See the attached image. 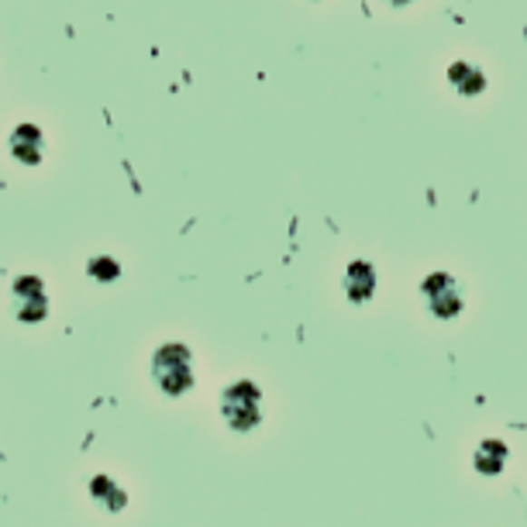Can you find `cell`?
<instances>
[{"label":"cell","mask_w":527,"mask_h":527,"mask_svg":"<svg viewBox=\"0 0 527 527\" xmlns=\"http://www.w3.org/2000/svg\"><path fill=\"white\" fill-rule=\"evenodd\" d=\"M152 376L155 386L166 396H183L193 390V356L187 345H180V341L159 345L152 356Z\"/></svg>","instance_id":"cell-1"},{"label":"cell","mask_w":527,"mask_h":527,"mask_svg":"<svg viewBox=\"0 0 527 527\" xmlns=\"http://www.w3.org/2000/svg\"><path fill=\"white\" fill-rule=\"evenodd\" d=\"M221 417L235 434H249L262 425V390L252 379H239L221 393Z\"/></svg>","instance_id":"cell-2"},{"label":"cell","mask_w":527,"mask_h":527,"mask_svg":"<svg viewBox=\"0 0 527 527\" xmlns=\"http://www.w3.org/2000/svg\"><path fill=\"white\" fill-rule=\"evenodd\" d=\"M11 304H15V317L21 324H42L49 317V297H45V283L38 276H17L11 283Z\"/></svg>","instance_id":"cell-3"},{"label":"cell","mask_w":527,"mask_h":527,"mask_svg":"<svg viewBox=\"0 0 527 527\" xmlns=\"http://www.w3.org/2000/svg\"><path fill=\"white\" fill-rule=\"evenodd\" d=\"M421 293H425L427 307L438 321H452L462 314V289L448 272H431L421 283Z\"/></svg>","instance_id":"cell-4"},{"label":"cell","mask_w":527,"mask_h":527,"mask_svg":"<svg viewBox=\"0 0 527 527\" xmlns=\"http://www.w3.org/2000/svg\"><path fill=\"white\" fill-rule=\"evenodd\" d=\"M345 293H348V300L352 304H366V300H373L376 293V269L373 262H352L348 269H345Z\"/></svg>","instance_id":"cell-5"},{"label":"cell","mask_w":527,"mask_h":527,"mask_svg":"<svg viewBox=\"0 0 527 527\" xmlns=\"http://www.w3.org/2000/svg\"><path fill=\"white\" fill-rule=\"evenodd\" d=\"M11 155L21 166H38L42 162V132L34 124H17L11 132Z\"/></svg>","instance_id":"cell-6"},{"label":"cell","mask_w":527,"mask_h":527,"mask_svg":"<svg viewBox=\"0 0 527 527\" xmlns=\"http://www.w3.org/2000/svg\"><path fill=\"white\" fill-rule=\"evenodd\" d=\"M507 462H511V448L503 442H496V438L483 442L476 448V455H473V465H476V473H483V476H500L507 469Z\"/></svg>","instance_id":"cell-7"},{"label":"cell","mask_w":527,"mask_h":527,"mask_svg":"<svg viewBox=\"0 0 527 527\" xmlns=\"http://www.w3.org/2000/svg\"><path fill=\"white\" fill-rule=\"evenodd\" d=\"M86 490H90V496H93L97 503H103V507H107L111 513H118V511H124V507H128V493H124V490H121V486L111 476H93Z\"/></svg>","instance_id":"cell-8"},{"label":"cell","mask_w":527,"mask_h":527,"mask_svg":"<svg viewBox=\"0 0 527 527\" xmlns=\"http://www.w3.org/2000/svg\"><path fill=\"white\" fill-rule=\"evenodd\" d=\"M86 272L93 279H101V283H114V279H121V262L111 256H93L86 262Z\"/></svg>","instance_id":"cell-9"}]
</instances>
